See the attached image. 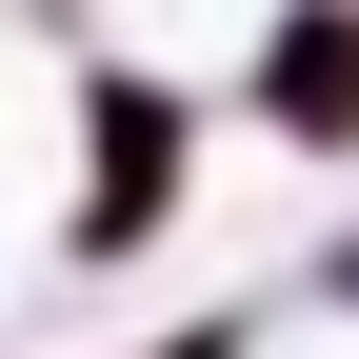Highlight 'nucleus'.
I'll return each mask as SVG.
<instances>
[{"mask_svg":"<svg viewBox=\"0 0 359 359\" xmlns=\"http://www.w3.org/2000/svg\"><path fill=\"white\" fill-rule=\"evenodd\" d=\"M200 120H219V80L80 60V100H60V299L80 280H140L180 219H200Z\"/></svg>","mask_w":359,"mask_h":359,"instance_id":"obj_1","label":"nucleus"},{"mask_svg":"<svg viewBox=\"0 0 359 359\" xmlns=\"http://www.w3.org/2000/svg\"><path fill=\"white\" fill-rule=\"evenodd\" d=\"M219 120H259L280 160H359V0H280L219 80Z\"/></svg>","mask_w":359,"mask_h":359,"instance_id":"obj_2","label":"nucleus"},{"mask_svg":"<svg viewBox=\"0 0 359 359\" xmlns=\"http://www.w3.org/2000/svg\"><path fill=\"white\" fill-rule=\"evenodd\" d=\"M259 20H280V0H60L80 60H160V80H240Z\"/></svg>","mask_w":359,"mask_h":359,"instance_id":"obj_3","label":"nucleus"},{"mask_svg":"<svg viewBox=\"0 0 359 359\" xmlns=\"http://www.w3.org/2000/svg\"><path fill=\"white\" fill-rule=\"evenodd\" d=\"M299 299H320V320H359V219H320V240H299Z\"/></svg>","mask_w":359,"mask_h":359,"instance_id":"obj_4","label":"nucleus"},{"mask_svg":"<svg viewBox=\"0 0 359 359\" xmlns=\"http://www.w3.org/2000/svg\"><path fill=\"white\" fill-rule=\"evenodd\" d=\"M140 359H240V320H180V339H140Z\"/></svg>","mask_w":359,"mask_h":359,"instance_id":"obj_5","label":"nucleus"}]
</instances>
